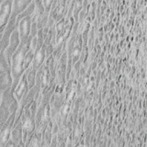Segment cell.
Wrapping results in <instances>:
<instances>
[{
    "instance_id": "6da1fadb",
    "label": "cell",
    "mask_w": 147,
    "mask_h": 147,
    "mask_svg": "<svg viewBox=\"0 0 147 147\" xmlns=\"http://www.w3.org/2000/svg\"><path fill=\"white\" fill-rule=\"evenodd\" d=\"M31 40H32V37L30 35V37L26 40L21 41L20 45H18L17 51L14 53V54L11 57L10 68H11V76L13 79V83L11 86L12 89L15 88V86H17L18 81H20L23 73L25 72L24 59H25V55L28 53V51L31 47Z\"/></svg>"
},
{
    "instance_id": "7a4b0ae2",
    "label": "cell",
    "mask_w": 147,
    "mask_h": 147,
    "mask_svg": "<svg viewBox=\"0 0 147 147\" xmlns=\"http://www.w3.org/2000/svg\"><path fill=\"white\" fill-rule=\"evenodd\" d=\"M37 108H38V100H35L31 104L26 106L21 115L20 121L22 124L23 142H24L25 146L36 131Z\"/></svg>"
},
{
    "instance_id": "3957f363",
    "label": "cell",
    "mask_w": 147,
    "mask_h": 147,
    "mask_svg": "<svg viewBox=\"0 0 147 147\" xmlns=\"http://www.w3.org/2000/svg\"><path fill=\"white\" fill-rule=\"evenodd\" d=\"M18 109V102L14 96L11 87L4 92L0 98V129L7 121L9 116Z\"/></svg>"
},
{
    "instance_id": "277c9868",
    "label": "cell",
    "mask_w": 147,
    "mask_h": 147,
    "mask_svg": "<svg viewBox=\"0 0 147 147\" xmlns=\"http://www.w3.org/2000/svg\"><path fill=\"white\" fill-rule=\"evenodd\" d=\"M13 0H4L0 5V32H3L7 25L12 12Z\"/></svg>"
},
{
    "instance_id": "5b68a950",
    "label": "cell",
    "mask_w": 147,
    "mask_h": 147,
    "mask_svg": "<svg viewBox=\"0 0 147 147\" xmlns=\"http://www.w3.org/2000/svg\"><path fill=\"white\" fill-rule=\"evenodd\" d=\"M16 113L17 111L13 112L7 119V121L4 123L1 129H0V147H4L6 145L7 142L10 137V133L14 126V122H15Z\"/></svg>"
},
{
    "instance_id": "8992f818",
    "label": "cell",
    "mask_w": 147,
    "mask_h": 147,
    "mask_svg": "<svg viewBox=\"0 0 147 147\" xmlns=\"http://www.w3.org/2000/svg\"><path fill=\"white\" fill-rule=\"evenodd\" d=\"M36 81H38L40 84V93H42L43 91L47 89L51 84L50 70L45 62L36 73Z\"/></svg>"
},
{
    "instance_id": "52a82bcc",
    "label": "cell",
    "mask_w": 147,
    "mask_h": 147,
    "mask_svg": "<svg viewBox=\"0 0 147 147\" xmlns=\"http://www.w3.org/2000/svg\"><path fill=\"white\" fill-rule=\"evenodd\" d=\"M31 22H32V15L22 18L18 22V36H20V42L26 40L30 37L31 32Z\"/></svg>"
},
{
    "instance_id": "ba28073f",
    "label": "cell",
    "mask_w": 147,
    "mask_h": 147,
    "mask_svg": "<svg viewBox=\"0 0 147 147\" xmlns=\"http://www.w3.org/2000/svg\"><path fill=\"white\" fill-rule=\"evenodd\" d=\"M30 88H29V84H28V80H27V74L26 72L23 73V75L21 76L20 81L15 86V88L13 89V94L14 96L18 100V104H20V100L24 98V96L28 94Z\"/></svg>"
},
{
    "instance_id": "9c48e42d",
    "label": "cell",
    "mask_w": 147,
    "mask_h": 147,
    "mask_svg": "<svg viewBox=\"0 0 147 147\" xmlns=\"http://www.w3.org/2000/svg\"><path fill=\"white\" fill-rule=\"evenodd\" d=\"M20 43V36H18V28H16L10 35V39H9L8 45L6 48V51H5L6 58H7V62L9 63H10V60H11L12 55L17 51Z\"/></svg>"
},
{
    "instance_id": "30bf717a",
    "label": "cell",
    "mask_w": 147,
    "mask_h": 147,
    "mask_svg": "<svg viewBox=\"0 0 147 147\" xmlns=\"http://www.w3.org/2000/svg\"><path fill=\"white\" fill-rule=\"evenodd\" d=\"M15 146H25L24 142H23V132H22V124L21 121H18V122H14V126L9 137Z\"/></svg>"
},
{
    "instance_id": "8fae6325",
    "label": "cell",
    "mask_w": 147,
    "mask_h": 147,
    "mask_svg": "<svg viewBox=\"0 0 147 147\" xmlns=\"http://www.w3.org/2000/svg\"><path fill=\"white\" fill-rule=\"evenodd\" d=\"M46 58H47V53H46V46L43 44L40 49L35 50L34 58L32 61L30 66L35 72H37L40 69V67L44 63Z\"/></svg>"
},
{
    "instance_id": "7c38bea8",
    "label": "cell",
    "mask_w": 147,
    "mask_h": 147,
    "mask_svg": "<svg viewBox=\"0 0 147 147\" xmlns=\"http://www.w3.org/2000/svg\"><path fill=\"white\" fill-rule=\"evenodd\" d=\"M2 36L3 32H0V75L7 73H11L10 63L7 62L5 54V51L7 46L2 41Z\"/></svg>"
},
{
    "instance_id": "4fadbf2b",
    "label": "cell",
    "mask_w": 147,
    "mask_h": 147,
    "mask_svg": "<svg viewBox=\"0 0 147 147\" xmlns=\"http://www.w3.org/2000/svg\"><path fill=\"white\" fill-rule=\"evenodd\" d=\"M82 9H83V0H76L75 4H74V10H73V18L76 22L77 21L78 15H79Z\"/></svg>"
},
{
    "instance_id": "5bb4252c",
    "label": "cell",
    "mask_w": 147,
    "mask_h": 147,
    "mask_svg": "<svg viewBox=\"0 0 147 147\" xmlns=\"http://www.w3.org/2000/svg\"><path fill=\"white\" fill-rule=\"evenodd\" d=\"M34 53H35V50L34 49H32L30 47V49L28 51V53H26L25 55V59H24V68H25V70L26 69L29 67L32 61H33V58H34Z\"/></svg>"
},
{
    "instance_id": "9a60e30c",
    "label": "cell",
    "mask_w": 147,
    "mask_h": 147,
    "mask_svg": "<svg viewBox=\"0 0 147 147\" xmlns=\"http://www.w3.org/2000/svg\"><path fill=\"white\" fill-rule=\"evenodd\" d=\"M54 27H55V30H56V34H58L61 31H63V29H64V27H65V17L63 18L61 20L55 22L54 23Z\"/></svg>"
},
{
    "instance_id": "2e32d148",
    "label": "cell",
    "mask_w": 147,
    "mask_h": 147,
    "mask_svg": "<svg viewBox=\"0 0 147 147\" xmlns=\"http://www.w3.org/2000/svg\"><path fill=\"white\" fill-rule=\"evenodd\" d=\"M53 1H54V0H42V4H43V7H44V11L46 13L49 14Z\"/></svg>"
},
{
    "instance_id": "e0dca14e",
    "label": "cell",
    "mask_w": 147,
    "mask_h": 147,
    "mask_svg": "<svg viewBox=\"0 0 147 147\" xmlns=\"http://www.w3.org/2000/svg\"><path fill=\"white\" fill-rule=\"evenodd\" d=\"M4 1V0H0V5H1L2 4V2Z\"/></svg>"
}]
</instances>
